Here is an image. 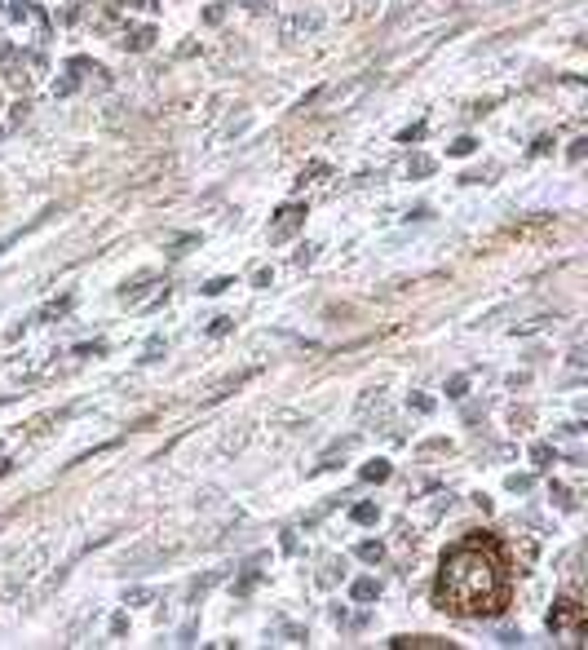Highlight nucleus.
<instances>
[{
	"mask_svg": "<svg viewBox=\"0 0 588 650\" xmlns=\"http://www.w3.org/2000/svg\"><path fill=\"white\" fill-rule=\"evenodd\" d=\"M434 602L447 615H491L504 602V571H500V553L487 540H465L456 549H447L438 584H434Z\"/></svg>",
	"mask_w": 588,
	"mask_h": 650,
	"instance_id": "obj_1",
	"label": "nucleus"
},
{
	"mask_svg": "<svg viewBox=\"0 0 588 650\" xmlns=\"http://www.w3.org/2000/svg\"><path fill=\"white\" fill-rule=\"evenodd\" d=\"M302 226H306V208L302 204H283L279 217H274V226H270V243H287Z\"/></svg>",
	"mask_w": 588,
	"mask_h": 650,
	"instance_id": "obj_2",
	"label": "nucleus"
},
{
	"mask_svg": "<svg viewBox=\"0 0 588 650\" xmlns=\"http://www.w3.org/2000/svg\"><path fill=\"white\" fill-rule=\"evenodd\" d=\"M579 624H584V606L570 602V597L557 602V610L548 615V628H553V632H562V628H579Z\"/></svg>",
	"mask_w": 588,
	"mask_h": 650,
	"instance_id": "obj_3",
	"label": "nucleus"
},
{
	"mask_svg": "<svg viewBox=\"0 0 588 650\" xmlns=\"http://www.w3.org/2000/svg\"><path fill=\"white\" fill-rule=\"evenodd\" d=\"M394 646L399 650H438V646H447L443 637H394Z\"/></svg>",
	"mask_w": 588,
	"mask_h": 650,
	"instance_id": "obj_4",
	"label": "nucleus"
},
{
	"mask_svg": "<svg viewBox=\"0 0 588 650\" xmlns=\"http://www.w3.org/2000/svg\"><path fill=\"white\" fill-rule=\"evenodd\" d=\"M350 593H355V602H377V597H381V584H377V579H355Z\"/></svg>",
	"mask_w": 588,
	"mask_h": 650,
	"instance_id": "obj_5",
	"label": "nucleus"
},
{
	"mask_svg": "<svg viewBox=\"0 0 588 650\" xmlns=\"http://www.w3.org/2000/svg\"><path fill=\"white\" fill-rule=\"evenodd\" d=\"M390 478V461H368L363 465V483H385Z\"/></svg>",
	"mask_w": 588,
	"mask_h": 650,
	"instance_id": "obj_6",
	"label": "nucleus"
},
{
	"mask_svg": "<svg viewBox=\"0 0 588 650\" xmlns=\"http://www.w3.org/2000/svg\"><path fill=\"white\" fill-rule=\"evenodd\" d=\"M350 518H355V522H359V527H372V522H377V518H381V509H377V505H368V500H363V505H355V513H350Z\"/></svg>",
	"mask_w": 588,
	"mask_h": 650,
	"instance_id": "obj_7",
	"label": "nucleus"
},
{
	"mask_svg": "<svg viewBox=\"0 0 588 650\" xmlns=\"http://www.w3.org/2000/svg\"><path fill=\"white\" fill-rule=\"evenodd\" d=\"M151 41H155V32H151V28H142V32L124 36V50H151Z\"/></svg>",
	"mask_w": 588,
	"mask_h": 650,
	"instance_id": "obj_8",
	"label": "nucleus"
},
{
	"mask_svg": "<svg viewBox=\"0 0 588 650\" xmlns=\"http://www.w3.org/2000/svg\"><path fill=\"white\" fill-rule=\"evenodd\" d=\"M359 557H363V562H381V557H385V544L368 540V544H359Z\"/></svg>",
	"mask_w": 588,
	"mask_h": 650,
	"instance_id": "obj_9",
	"label": "nucleus"
},
{
	"mask_svg": "<svg viewBox=\"0 0 588 650\" xmlns=\"http://www.w3.org/2000/svg\"><path fill=\"white\" fill-rule=\"evenodd\" d=\"M473 147H478L473 138H456V142H451V155H473Z\"/></svg>",
	"mask_w": 588,
	"mask_h": 650,
	"instance_id": "obj_10",
	"label": "nucleus"
},
{
	"mask_svg": "<svg viewBox=\"0 0 588 650\" xmlns=\"http://www.w3.org/2000/svg\"><path fill=\"white\" fill-rule=\"evenodd\" d=\"M429 173H434V160H425V155L412 160V177H429Z\"/></svg>",
	"mask_w": 588,
	"mask_h": 650,
	"instance_id": "obj_11",
	"label": "nucleus"
},
{
	"mask_svg": "<svg viewBox=\"0 0 588 650\" xmlns=\"http://www.w3.org/2000/svg\"><path fill=\"white\" fill-rule=\"evenodd\" d=\"M465 390H469V377H451L447 394H451V399H465Z\"/></svg>",
	"mask_w": 588,
	"mask_h": 650,
	"instance_id": "obj_12",
	"label": "nucleus"
},
{
	"mask_svg": "<svg viewBox=\"0 0 588 650\" xmlns=\"http://www.w3.org/2000/svg\"><path fill=\"white\" fill-rule=\"evenodd\" d=\"M548 456H553L548 443H535V447H531V461H535V465H548Z\"/></svg>",
	"mask_w": 588,
	"mask_h": 650,
	"instance_id": "obj_13",
	"label": "nucleus"
},
{
	"mask_svg": "<svg viewBox=\"0 0 588 650\" xmlns=\"http://www.w3.org/2000/svg\"><path fill=\"white\" fill-rule=\"evenodd\" d=\"M226 288H235V283H230V279H213V283H204V292H208V296H221Z\"/></svg>",
	"mask_w": 588,
	"mask_h": 650,
	"instance_id": "obj_14",
	"label": "nucleus"
},
{
	"mask_svg": "<svg viewBox=\"0 0 588 650\" xmlns=\"http://www.w3.org/2000/svg\"><path fill=\"white\" fill-rule=\"evenodd\" d=\"M509 491H531V478H526V474H513V478H509Z\"/></svg>",
	"mask_w": 588,
	"mask_h": 650,
	"instance_id": "obj_15",
	"label": "nucleus"
},
{
	"mask_svg": "<svg viewBox=\"0 0 588 650\" xmlns=\"http://www.w3.org/2000/svg\"><path fill=\"white\" fill-rule=\"evenodd\" d=\"M160 350H164V342H160V337H151V342H146V359H142V364H151Z\"/></svg>",
	"mask_w": 588,
	"mask_h": 650,
	"instance_id": "obj_16",
	"label": "nucleus"
},
{
	"mask_svg": "<svg viewBox=\"0 0 588 650\" xmlns=\"http://www.w3.org/2000/svg\"><path fill=\"white\" fill-rule=\"evenodd\" d=\"M213 337H221V333H230V318H213V328H208Z\"/></svg>",
	"mask_w": 588,
	"mask_h": 650,
	"instance_id": "obj_17",
	"label": "nucleus"
},
{
	"mask_svg": "<svg viewBox=\"0 0 588 650\" xmlns=\"http://www.w3.org/2000/svg\"><path fill=\"white\" fill-rule=\"evenodd\" d=\"M584 151H588V142H584V138H579V142H570V160H575V164L584 160Z\"/></svg>",
	"mask_w": 588,
	"mask_h": 650,
	"instance_id": "obj_18",
	"label": "nucleus"
},
{
	"mask_svg": "<svg viewBox=\"0 0 588 650\" xmlns=\"http://www.w3.org/2000/svg\"><path fill=\"white\" fill-rule=\"evenodd\" d=\"M412 403H416V412H434V399H425V394H416Z\"/></svg>",
	"mask_w": 588,
	"mask_h": 650,
	"instance_id": "obj_19",
	"label": "nucleus"
}]
</instances>
